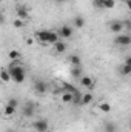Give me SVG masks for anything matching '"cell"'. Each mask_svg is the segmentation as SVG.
<instances>
[{"mask_svg": "<svg viewBox=\"0 0 131 132\" xmlns=\"http://www.w3.org/2000/svg\"><path fill=\"white\" fill-rule=\"evenodd\" d=\"M8 71H9V74H11V77H12V81H16V83H23V81H25L26 72H25L23 66L20 65L17 60L11 62V65L8 66Z\"/></svg>", "mask_w": 131, "mask_h": 132, "instance_id": "1", "label": "cell"}, {"mask_svg": "<svg viewBox=\"0 0 131 132\" xmlns=\"http://www.w3.org/2000/svg\"><path fill=\"white\" fill-rule=\"evenodd\" d=\"M35 38H37L39 42H42V43H51V45H56V43L60 40V35H59V32H56V31H49V29H46V31L35 32Z\"/></svg>", "mask_w": 131, "mask_h": 132, "instance_id": "2", "label": "cell"}, {"mask_svg": "<svg viewBox=\"0 0 131 132\" xmlns=\"http://www.w3.org/2000/svg\"><path fill=\"white\" fill-rule=\"evenodd\" d=\"M114 42L119 46H128V45H131V35L130 34H119L114 38Z\"/></svg>", "mask_w": 131, "mask_h": 132, "instance_id": "3", "label": "cell"}, {"mask_svg": "<svg viewBox=\"0 0 131 132\" xmlns=\"http://www.w3.org/2000/svg\"><path fill=\"white\" fill-rule=\"evenodd\" d=\"M33 126H34V129H35L37 132H46V131H48V128H49L48 121H46V120H43V118H40V120H35Z\"/></svg>", "mask_w": 131, "mask_h": 132, "instance_id": "4", "label": "cell"}, {"mask_svg": "<svg viewBox=\"0 0 131 132\" xmlns=\"http://www.w3.org/2000/svg\"><path fill=\"white\" fill-rule=\"evenodd\" d=\"M34 89H35L37 94H45V92L48 91V85H46L45 81H42V80H37V81L34 83Z\"/></svg>", "mask_w": 131, "mask_h": 132, "instance_id": "5", "label": "cell"}, {"mask_svg": "<svg viewBox=\"0 0 131 132\" xmlns=\"http://www.w3.org/2000/svg\"><path fill=\"white\" fill-rule=\"evenodd\" d=\"M123 29H125V25H123L122 22H113V23L110 25V31L114 32V34H120Z\"/></svg>", "mask_w": 131, "mask_h": 132, "instance_id": "6", "label": "cell"}, {"mask_svg": "<svg viewBox=\"0 0 131 132\" xmlns=\"http://www.w3.org/2000/svg\"><path fill=\"white\" fill-rule=\"evenodd\" d=\"M74 32V29L71 28V26H62L60 29H59V35H60V38H69L71 35Z\"/></svg>", "mask_w": 131, "mask_h": 132, "instance_id": "7", "label": "cell"}, {"mask_svg": "<svg viewBox=\"0 0 131 132\" xmlns=\"http://www.w3.org/2000/svg\"><path fill=\"white\" fill-rule=\"evenodd\" d=\"M60 101L62 103H72L74 101V92H62V95H60Z\"/></svg>", "mask_w": 131, "mask_h": 132, "instance_id": "8", "label": "cell"}, {"mask_svg": "<svg viewBox=\"0 0 131 132\" xmlns=\"http://www.w3.org/2000/svg\"><path fill=\"white\" fill-rule=\"evenodd\" d=\"M28 15H30V14H28V9H26L23 5H19V6H17V17L22 19V20H25Z\"/></svg>", "mask_w": 131, "mask_h": 132, "instance_id": "9", "label": "cell"}, {"mask_svg": "<svg viewBox=\"0 0 131 132\" xmlns=\"http://www.w3.org/2000/svg\"><path fill=\"white\" fill-rule=\"evenodd\" d=\"M34 109H35V106H34L33 103H28V104H25V108H23V115L25 117H33L34 115Z\"/></svg>", "mask_w": 131, "mask_h": 132, "instance_id": "10", "label": "cell"}, {"mask_svg": "<svg viewBox=\"0 0 131 132\" xmlns=\"http://www.w3.org/2000/svg\"><path fill=\"white\" fill-rule=\"evenodd\" d=\"M99 111L103 112V114H110V112H111V103H108V101L99 103Z\"/></svg>", "mask_w": 131, "mask_h": 132, "instance_id": "11", "label": "cell"}, {"mask_svg": "<svg viewBox=\"0 0 131 132\" xmlns=\"http://www.w3.org/2000/svg\"><path fill=\"white\" fill-rule=\"evenodd\" d=\"M80 83H82V86L86 88V89H91V88H93V78L88 77V75H86V77H82V78H80Z\"/></svg>", "mask_w": 131, "mask_h": 132, "instance_id": "12", "label": "cell"}, {"mask_svg": "<svg viewBox=\"0 0 131 132\" xmlns=\"http://www.w3.org/2000/svg\"><path fill=\"white\" fill-rule=\"evenodd\" d=\"M54 49H56V52L63 54V52L66 51V43H65V42H62V40H59V42L54 45Z\"/></svg>", "mask_w": 131, "mask_h": 132, "instance_id": "13", "label": "cell"}, {"mask_svg": "<svg viewBox=\"0 0 131 132\" xmlns=\"http://www.w3.org/2000/svg\"><path fill=\"white\" fill-rule=\"evenodd\" d=\"M0 77H2V81H3V83H8L9 80H12V77H11V74H9V71H8V69H2Z\"/></svg>", "mask_w": 131, "mask_h": 132, "instance_id": "14", "label": "cell"}, {"mask_svg": "<svg viewBox=\"0 0 131 132\" xmlns=\"http://www.w3.org/2000/svg\"><path fill=\"white\" fill-rule=\"evenodd\" d=\"M83 26H85V20H83V17H74V28L80 29V28H83Z\"/></svg>", "mask_w": 131, "mask_h": 132, "instance_id": "15", "label": "cell"}, {"mask_svg": "<svg viewBox=\"0 0 131 132\" xmlns=\"http://www.w3.org/2000/svg\"><path fill=\"white\" fill-rule=\"evenodd\" d=\"M69 62H71V65H72V66H80V65H82L80 57H79V55H76V54L69 57Z\"/></svg>", "mask_w": 131, "mask_h": 132, "instance_id": "16", "label": "cell"}, {"mask_svg": "<svg viewBox=\"0 0 131 132\" xmlns=\"http://www.w3.org/2000/svg\"><path fill=\"white\" fill-rule=\"evenodd\" d=\"M91 101H93V94L88 92V94H83L82 95V104H90Z\"/></svg>", "mask_w": 131, "mask_h": 132, "instance_id": "17", "label": "cell"}, {"mask_svg": "<svg viewBox=\"0 0 131 132\" xmlns=\"http://www.w3.org/2000/svg\"><path fill=\"white\" fill-rule=\"evenodd\" d=\"M14 112H16V108L14 106H11V104H6L5 106V115L11 117V115H14Z\"/></svg>", "mask_w": 131, "mask_h": 132, "instance_id": "18", "label": "cell"}, {"mask_svg": "<svg viewBox=\"0 0 131 132\" xmlns=\"http://www.w3.org/2000/svg\"><path fill=\"white\" fill-rule=\"evenodd\" d=\"M9 59L14 62V60H19L20 59V52L17 51V49H12V51H9Z\"/></svg>", "mask_w": 131, "mask_h": 132, "instance_id": "19", "label": "cell"}, {"mask_svg": "<svg viewBox=\"0 0 131 132\" xmlns=\"http://www.w3.org/2000/svg\"><path fill=\"white\" fill-rule=\"evenodd\" d=\"M105 132H117V126L114 123H106L105 125Z\"/></svg>", "mask_w": 131, "mask_h": 132, "instance_id": "20", "label": "cell"}, {"mask_svg": "<svg viewBox=\"0 0 131 132\" xmlns=\"http://www.w3.org/2000/svg\"><path fill=\"white\" fill-rule=\"evenodd\" d=\"M71 74H72V77H76V78H79V77L82 75V71H80V66H72V71H71Z\"/></svg>", "mask_w": 131, "mask_h": 132, "instance_id": "21", "label": "cell"}, {"mask_svg": "<svg viewBox=\"0 0 131 132\" xmlns=\"http://www.w3.org/2000/svg\"><path fill=\"white\" fill-rule=\"evenodd\" d=\"M120 74H122V75H130L131 74V66H128L125 63V65L120 68Z\"/></svg>", "mask_w": 131, "mask_h": 132, "instance_id": "22", "label": "cell"}, {"mask_svg": "<svg viewBox=\"0 0 131 132\" xmlns=\"http://www.w3.org/2000/svg\"><path fill=\"white\" fill-rule=\"evenodd\" d=\"M114 5H116L114 0H103V8H106V9H113Z\"/></svg>", "mask_w": 131, "mask_h": 132, "instance_id": "23", "label": "cell"}, {"mask_svg": "<svg viewBox=\"0 0 131 132\" xmlns=\"http://www.w3.org/2000/svg\"><path fill=\"white\" fill-rule=\"evenodd\" d=\"M12 25H14V28H22L23 26V22H22V19H16L12 22Z\"/></svg>", "mask_w": 131, "mask_h": 132, "instance_id": "24", "label": "cell"}, {"mask_svg": "<svg viewBox=\"0 0 131 132\" xmlns=\"http://www.w3.org/2000/svg\"><path fill=\"white\" fill-rule=\"evenodd\" d=\"M94 6L96 8H103V0H94Z\"/></svg>", "mask_w": 131, "mask_h": 132, "instance_id": "25", "label": "cell"}, {"mask_svg": "<svg viewBox=\"0 0 131 132\" xmlns=\"http://www.w3.org/2000/svg\"><path fill=\"white\" fill-rule=\"evenodd\" d=\"M8 104H11V106H14V108H17V104H19V101L16 98H11L9 101H8Z\"/></svg>", "mask_w": 131, "mask_h": 132, "instance_id": "26", "label": "cell"}, {"mask_svg": "<svg viewBox=\"0 0 131 132\" xmlns=\"http://www.w3.org/2000/svg\"><path fill=\"white\" fill-rule=\"evenodd\" d=\"M33 43H34V38H31V37H28V38H26V45H30V46H31Z\"/></svg>", "mask_w": 131, "mask_h": 132, "instance_id": "27", "label": "cell"}, {"mask_svg": "<svg viewBox=\"0 0 131 132\" xmlns=\"http://www.w3.org/2000/svg\"><path fill=\"white\" fill-rule=\"evenodd\" d=\"M125 63H127L128 66H131V55H130V57H127V60H125Z\"/></svg>", "mask_w": 131, "mask_h": 132, "instance_id": "28", "label": "cell"}, {"mask_svg": "<svg viewBox=\"0 0 131 132\" xmlns=\"http://www.w3.org/2000/svg\"><path fill=\"white\" fill-rule=\"evenodd\" d=\"M127 6H128V9L131 11V0H128V2H127Z\"/></svg>", "mask_w": 131, "mask_h": 132, "instance_id": "29", "label": "cell"}, {"mask_svg": "<svg viewBox=\"0 0 131 132\" xmlns=\"http://www.w3.org/2000/svg\"><path fill=\"white\" fill-rule=\"evenodd\" d=\"M56 2H59V3H63V2H66V0H56Z\"/></svg>", "mask_w": 131, "mask_h": 132, "instance_id": "30", "label": "cell"}, {"mask_svg": "<svg viewBox=\"0 0 131 132\" xmlns=\"http://www.w3.org/2000/svg\"><path fill=\"white\" fill-rule=\"evenodd\" d=\"M122 2H125V3H127V2H128V0H122Z\"/></svg>", "mask_w": 131, "mask_h": 132, "instance_id": "31", "label": "cell"}, {"mask_svg": "<svg viewBox=\"0 0 131 132\" xmlns=\"http://www.w3.org/2000/svg\"><path fill=\"white\" fill-rule=\"evenodd\" d=\"M130 129H131V120H130Z\"/></svg>", "mask_w": 131, "mask_h": 132, "instance_id": "32", "label": "cell"}, {"mask_svg": "<svg viewBox=\"0 0 131 132\" xmlns=\"http://www.w3.org/2000/svg\"><path fill=\"white\" fill-rule=\"evenodd\" d=\"M8 132H12V131H8Z\"/></svg>", "mask_w": 131, "mask_h": 132, "instance_id": "33", "label": "cell"}]
</instances>
